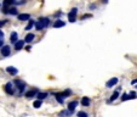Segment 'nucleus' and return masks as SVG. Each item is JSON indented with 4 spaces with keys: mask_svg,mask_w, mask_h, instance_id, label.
<instances>
[{
    "mask_svg": "<svg viewBox=\"0 0 137 117\" xmlns=\"http://www.w3.org/2000/svg\"><path fill=\"white\" fill-rule=\"evenodd\" d=\"M50 24V20L49 18H46V17H40L38 20V22L35 23V27L38 31H43L45 27H47Z\"/></svg>",
    "mask_w": 137,
    "mask_h": 117,
    "instance_id": "f257e3e1",
    "label": "nucleus"
},
{
    "mask_svg": "<svg viewBox=\"0 0 137 117\" xmlns=\"http://www.w3.org/2000/svg\"><path fill=\"white\" fill-rule=\"evenodd\" d=\"M71 93H72L71 90H64L63 93H58V94H56V100L58 101L60 104H62V102H63V99L67 98V96L71 94Z\"/></svg>",
    "mask_w": 137,
    "mask_h": 117,
    "instance_id": "f03ea898",
    "label": "nucleus"
},
{
    "mask_svg": "<svg viewBox=\"0 0 137 117\" xmlns=\"http://www.w3.org/2000/svg\"><path fill=\"white\" fill-rule=\"evenodd\" d=\"M77 14H78L77 7L72 9L71 12L68 14V20H69V22H75V20H77Z\"/></svg>",
    "mask_w": 137,
    "mask_h": 117,
    "instance_id": "7ed1b4c3",
    "label": "nucleus"
},
{
    "mask_svg": "<svg viewBox=\"0 0 137 117\" xmlns=\"http://www.w3.org/2000/svg\"><path fill=\"white\" fill-rule=\"evenodd\" d=\"M15 84L17 85V88H18L20 94H22L23 92H24V88H26V84H24V82L20 81V79H16V81H15Z\"/></svg>",
    "mask_w": 137,
    "mask_h": 117,
    "instance_id": "20e7f679",
    "label": "nucleus"
},
{
    "mask_svg": "<svg viewBox=\"0 0 137 117\" xmlns=\"http://www.w3.org/2000/svg\"><path fill=\"white\" fill-rule=\"evenodd\" d=\"M4 89H5V92L9 95H12L13 93H15V89H13V84H12V83H6L5 87H4Z\"/></svg>",
    "mask_w": 137,
    "mask_h": 117,
    "instance_id": "39448f33",
    "label": "nucleus"
},
{
    "mask_svg": "<svg viewBox=\"0 0 137 117\" xmlns=\"http://www.w3.org/2000/svg\"><path fill=\"white\" fill-rule=\"evenodd\" d=\"M0 53H1V55L4 56V57H6V56H9L11 54V48L9 45H4V48L0 50Z\"/></svg>",
    "mask_w": 137,
    "mask_h": 117,
    "instance_id": "423d86ee",
    "label": "nucleus"
},
{
    "mask_svg": "<svg viewBox=\"0 0 137 117\" xmlns=\"http://www.w3.org/2000/svg\"><path fill=\"white\" fill-rule=\"evenodd\" d=\"M38 94H39L38 89H32V90H29V92H27L26 98H27V99H32V98H34L35 95H38Z\"/></svg>",
    "mask_w": 137,
    "mask_h": 117,
    "instance_id": "0eeeda50",
    "label": "nucleus"
},
{
    "mask_svg": "<svg viewBox=\"0 0 137 117\" xmlns=\"http://www.w3.org/2000/svg\"><path fill=\"white\" fill-rule=\"evenodd\" d=\"M4 14H10V15H17V9L16 7H10V9H7L5 7L4 10H3Z\"/></svg>",
    "mask_w": 137,
    "mask_h": 117,
    "instance_id": "6e6552de",
    "label": "nucleus"
},
{
    "mask_svg": "<svg viewBox=\"0 0 137 117\" xmlns=\"http://www.w3.org/2000/svg\"><path fill=\"white\" fill-rule=\"evenodd\" d=\"M6 71H7V73H10L11 76H16L17 73H18V70L13 66H9L7 68H6Z\"/></svg>",
    "mask_w": 137,
    "mask_h": 117,
    "instance_id": "1a4fd4ad",
    "label": "nucleus"
},
{
    "mask_svg": "<svg viewBox=\"0 0 137 117\" xmlns=\"http://www.w3.org/2000/svg\"><path fill=\"white\" fill-rule=\"evenodd\" d=\"M18 20L20 21H30V15L29 14H20Z\"/></svg>",
    "mask_w": 137,
    "mask_h": 117,
    "instance_id": "9d476101",
    "label": "nucleus"
},
{
    "mask_svg": "<svg viewBox=\"0 0 137 117\" xmlns=\"http://www.w3.org/2000/svg\"><path fill=\"white\" fill-rule=\"evenodd\" d=\"M118 82H119V79H118L116 77L112 78V79H109V81L107 82V87H108V88H112V87H114V85L118 83Z\"/></svg>",
    "mask_w": 137,
    "mask_h": 117,
    "instance_id": "9b49d317",
    "label": "nucleus"
},
{
    "mask_svg": "<svg viewBox=\"0 0 137 117\" xmlns=\"http://www.w3.org/2000/svg\"><path fill=\"white\" fill-rule=\"evenodd\" d=\"M78 106V101H71L69 104H68V111L73 112L75 110V107Z\"/></svg>",
    "mask_w": 137,
    "mask_h": 117,
    "instance_id": "f8f14e48",
    "label": "nucleus"
},
{
    "mask_svg": "<svg viewBox=\"0 0 137 117\" xmlns=\"http://www.w3.org/2000/svg\"><path fill=\"white\" fill-rule=\"evenodd\" d=\"M10 40H11V43L16 44L17 42H18V34H17L16 32H12V33H11V37H10Z\"/></svg>",
    "mask_w": 137,
    "mask_h": 117,
    "instance_id": "ddd939ff",
    "label": "nucleus"
},
{
    "mask_svg": "<svg viewBox=\"0 0 137 117\" xmlns=\"http://www.w3.org/2000/svg\"><path fill=\"white\" fill-rule=\"evenodd\" d=\"M23 45H24V40H18L15 44V49L16 50H21V49H23Z\"/></svg>",
    "mask_w": 137,
    "mask_h": 117,
    "instance_id": "4468645a",
    "label": "nucleus"
},
{
    "mask_svg": "<svg viewBox=\"0 0 137 117\" xmlns=\"http://www.w3.org/2000/svg\"><path fill=\"white\" fill-rule=\"evenodd\" d=\"M34 38H35V35H34L33 33H29V34H27V37L24 38V42H26V43H30V42L34 40Z\"/></svg>",
    "mask_w": 137,
    "mask_h": 117,
    "instance_id": "2eb2a0df",
    "label": "nucleus"
},
{
    "mask_svg": "<svg viewBox=\"0 0 137 117\" xmlns=\"http://www.w3.org/2000/svg\"><path fill=\"white\" fill-rule=\"evenodd\" d=\"M90 102H91V101H90V99H89L88 96H84V98L81 99V105L82 106H89L90 105Z\"/></svg>",
    "mask_w": 137,
    "mask_h": 117,
    "instance_id": "dca6fc26",
    "label": "nucleus"
},
{
    "mask_svg": "<svg viewBox=\"0 0 137 117\" xmlns=\"http://www.w3.org/2000/svg\"><path fill=\"white\" fill-rule=\"evenodd\" d=\"M66 23L63 22V21H61V20H57L55 23H54V27L55 28H60V27H63Z\"/></svg>",
    "mask_w": 137,
    "mask_h": 117,
    "instance_id": "f3484780",
    "label": "nucleus"
},
{
    "mask_svg": "<svg viewBox=\"0 0 137 117\" xmlns=\"http://www.w3.org/2000/svg\"><path fill=\"white\" fill-rule=\"evenodd\" d=\"M46 96H47V93H40V92H39V94L37 95L38 100H43V99H45Z\"/></svg>",
    "mask_w": 137,
    "mask_h": 117,
    "instance_id": "a211bd4d",
    "label": "nucleus"
},
{
    "mask_svg": "<svg viewBox=\"0 0 137 117\" xmlns=\"http://www.w3.org/2000/svg\"><path fill=\"white\" fill-rule=\"evenodd\" d=\"M71 113H72L71 111H68V110H66V111H61L58 116H60V117H67V116H69Z\"/></svg>",
    "mask_w": 137,
    "mask_h": 117,
    "instance_id": "6ab92c4d",
    "label": "nucleus"
},
{
    "mask_svg": "<svg viewBox=\"0 0 137 117\" xmlns=\"http://www.w3.org/2000/svg\"><path fill=\"white\" fill-rule=\"evenodd\" d=\"M118 98H119V92H115V93H113V95H112V98H110L109 101H114V100H116Z\"/></svg>",
    "mask_w": 137,
    "mask_h": 117,
    "instance_id": "aec40b11",
    "label": "nucleus"
},
{
    "mask_svg": "<svg viewBox=\"0 0 137 117\" xmlns=\"http://www.w3.org/2000/svg\"><path fill=\"white\" fill-rule=\"evenodd\" d=\"M33 106L35 109H39V107H41V100H35L33 102Z\"/></svg>",
    "mask_w": 137,
    "mask_h": 117,
    "instance_id": "412c9836",
    "label": "nucleus"
},
{
    "mask_svg": "<svg viewBox=\"0 0 137 117\" xmlns=\"http://www.w3.org/2000/svg\"><path fill=\"white\" fill-rule=\"evenodd\" d=\"M33 24H34V21H33V20H30V21H29V23L27 24V27H26V31H29V29H32Z\"/></svg>",
    "mask_w": 137,
    "mask_h": 117,
    "instance_id": "4be33fe9",
    "label": "nucleus"
},
{
    "mask_svg": "<svg viewBox=\"0 0 137 117\" xmlns=\"http://www.w3.org/2000/svg\"><path fill=\"white\" fill-rule=\"evenodd\" d=\"M130 99H131V96H130V94H124L123 95V98H121V100L123 101H125V100H130Z\"/></svg>",
    "mask_w": 137,
    "mask_h": 117,
    "instance_id": "5701e85b",
    "label": "nucleus"
},
{
    "mask_svg": "<svg viewBox=\"0 0 137 117\" xmlns=\"http://www.w3.org/2000/svg\"><path fill=\"white\" fill-rule=\"evenodd\" d=\"M78 117H88V113L84 111H79L78 112Z\"/></svg>",
    "mask_w": 137,
    "mask_h": 117,
    "instance_id": "b1692460",
    "label": "nucleus"
},
{
    "mask_svg": "<svg viewBox=\"0 0 137 117\" xmlns=\"http://www.w3.org/2000/svg\"><path fill=\"white\" fill-rule=\"evenodd\" d=\"M130 96H131V99H136V98H137V94L135 93V92H131V93H130Z\"/></svg>",
    "mask_w": 137,
    "mask_h": 117,
    "instance_id": "393cba45",
    "label": "nucleus"
},
{
    "mask_svg": "<svg viewBox=\"0 0 137 117\" xmlns=\"http://www.w3.org/2000/svg\"><path fill=\"white\" fill-rule=\"evenodd\" d=\"M3 38H4V32L0 29V40H3Z\"/></svg>",
    "mask_w": 137,
    "mask_h": 117,
    "instance_id": "a878e982",
    "label": "nucleus"
},
{
    "mask_svg": "<svg viewBox=\"0 0 137 117\" xmlns=\"http://www.w3.org/2000/svg\"><path fill=\"white\" fill-rule=\"evenodd\" d=\"M4 48V40H0V50Z\"/></svg>",
    "mask_w": 137,
    "mask_h": 117,
    "instance_id": "bb28decb",
    "label": "nucleus"
},
{
    "mask_svg": "<svg viewBox=\"0 0 137 117\" xmlns=\"http://www.w3.org/2000/svg\"><path fill=\"white\" fill-rule=\"evenodd\" d=\"M5 23H6V21H0V28L3 27V26H4Z\"/></svg>",
    "mask_w": 137,
    "mask_h": 117,
    "instance_id": "cd10ccee",
    "label": "nucleus"
},
{
    "mask_svg": "<svg viewBox=\"0 0 137 117\" xmlns=\"http://www.w3.org/2000/svg\"><path fill=\"white\" fill-rule=\"evenodd\" d=\"M131 83H132V84H136V83H137V79H133V81H132Z\"/></svg>",
    "mask_w": 137,
    "mask_h": 117,
    "instance_id": "c85d7f7f",
    "label": "nucleus"
},
{
    "mask_svg": "<svg viewBox=\"0 0 137 117\" xmlns=\"http://www.w3.org/2000/svg\"><path fill=\"white\" fill-rule=\"evenodd\" d=\"M0 5H1V4H0Z\"/></svg>",
    "mask_w": 137,
    "mask_h": 117,
    "instance_id": "c756f323",
    "label": "nucleus"
}]
</instances>
